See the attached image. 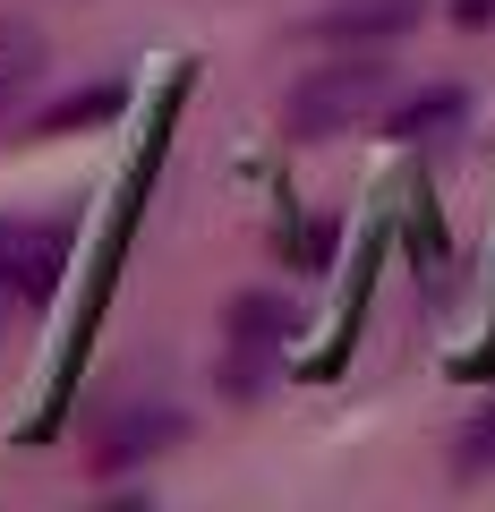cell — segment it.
<instances>
[{"label":"cell","mask_w":495,"mask_h":512,"mask_svg":"<svg viewBox=\"0 0 495 512\" xmlns=\"http://www.w3.org/2000/svg\"><path fill=\"white\" fill-rule=\"evenodd\" d=\"M419 18V0H359L342 18H325V35H393V26Z\"/></svg>","instance_id":"3957f363"},{"label":"cell","mask_w":495,"mask_h":512,"mask_svg":"<svg viewBox=\"0 0 495 512\" xmlns=\"http://www.w3.org/2000/svg\"><path fill=\"white\" fill-rule=\"evenodd\" d=\"M453 470H495V410H478L470 427H461V453H453Z\"/></svg>","instance_id":"277c9868"},{"label":"cell","mask_w":495,"mask_h":512,"mask_svg":"<svg viewBox=\"0 0 495 512\" xmlns=\"http://www.w3.org/2000/svg\"><path fill=\"white\" fill-rule=\"evenodd\" d=\"M52 282H60V231L0 222V291H9V299H43Z\"/></svg>","instance_id":"6da1fadb"},{"label":"cell","mask_w":495,"mask_h":512,"mask_svg":"<svg viewBox=\"0 0 495 512\" xmlns=\"http://www.w3.org/2000/svg\"><path fill=\"white\" fill-rule=\"evenodd\" d=\"M376 86H385L376 69H350V77H316V86H299V111H291V128H308V137H316V128H342V120H350V111H359V103H367Z\"/></svg>","instance_id":"7a4b0ae2"},{"label":"cell","mask_w":495,"mask_h":512,"mask_svg":"<svg viewBox=\"0 0 495 512\" xmlns=\"http://www.w3.org/2000/svg\"><path fill=\"white\" fill-rule=\"evenodd\" d=\"M0 316H9V291H0Z\"/></svg>","instance_id":"5b68a950"}]
</instances>
